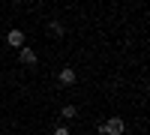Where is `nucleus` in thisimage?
<instances>
[{"mask_svg":"<svg viewBox=\"0 0 150 135\" xmlns=\"http://www.w3.org/2000/svg\"><path fill=\"white\" fill-rule=\"evenodd\" d=\"M6 42H9L12 48H24V33H21V30H9V33H6Z\"/></svg>","mask_w":150,"mask_h":135,"instance_id":"nucleus-4","label":"nucleus"},{"mask_svg":"<svg viewBox=\"0 0 150 135\" xmlns=\"http://www.w3.org/2000/svg\"><path fill=\"white\" fill-rule=\"evenodd\" d=\"M96 129H99V135H123L126 132V123H123V117H108Z\"/></svg>","mask_w":150,"mask_h":135,"instance_id":"nucleus-1","label":"nucleus"},{"mask_svg":"<svg viewBox=\"0 0 150 135\" xmlns=\"http://www.w3.org/2000/svg\"><path fill=\"white\" fill-rule=\"evenodd\" d=\"M63 24H60V21H51V24H48V33H51V36H63Z\"/></svg>","mask_w":150,"mask_h":135,"instance_id":"nucleus-6","label":"nucleus"},{"mask_svg":"<svg viewBox=\"0 0 150 135\" xmlns=\"http://www.w3.org/2000/svg\"><path fill=\"white\" fill-rule=\"evenodd\" d=\"M60 117H63V120H75V117H78V108H75V105H63V108H60Z\"/></svg>","mask_w":150,"mask_h":135,"instance_id":"nucleus-5","label":"nucleus"},{"mask_svg":"<svg viewBox=\"0 0 150 135\" xmlns=\"http://www.w3.org/2000/svg\"><path fill=\"white\" fill-rule=\"evenodd\" d=\"M36 60H39V54L33 48H21L18 51V63H24V66H36Z\"/></svg>","mask_w":150,"mask_h":135,"instance_id":"nucleus-2","label":"nucleus"},{"mask_svg":"<svg viewBox=\"0 0 150 135\" xmlns=\"http://www.w3.org/2000/svg\"><path fill=\"white\" fill-rule=\"evenodd\" d=\"M75 78H78V75H75V69H72V66H63V69L57 72V81L63 84V87H69V84H75Z\"/></svg>","mask_w":150,"mask_h":135,"instance_id":"nucleus-3","label":"nucleus"},{"mask_svg":"<svg viewBox=\"0 0 150 135\" xmlns=\"http://www.w3.org/2000/svg\"><path fill=\"white\" fill-rule=\"evenodd\" d=\"M51 135H69V129H66V126H57V129H54Z\"/></svg>","mask_w":150,"mask_h":135,"instance_id":"nucleus-7","label":"nucleus"}]
</instances>
